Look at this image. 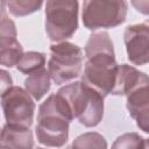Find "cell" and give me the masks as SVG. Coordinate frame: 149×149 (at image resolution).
I'll return each mask as SVG.
<instances>
[{
	"label": "cell",
	"instance_id": "6da1fadb",
	"mask_svg": "<svg viewBox=\"0 0 149 149\" xmlns=\"http://www.w3.org/2000/svg\"><path fill=\"white\" fill-rule=\"evenodd\" d=\"M74 120L66 100L56 93L50 94L38 107L35 134L37 142L50 148L63 147L69 139V126Z\"/></svg>",
	"mask_w": 149,
	"mask_h": 149
},
{
	"label": "cell",
	"instance_id": "7a4b0ae2",
	"mask_svg": "<svg viewBox=\"0 0 149 149\" xmlns=\"http://www.w3.org/2000/svg\"><path fill=\"white\" fill-rule=\"evenodd\" d=\"M69 104L73 118L83 126H98L104 116V97L81 80L70 83L57 91Z\"/></svg>",
	"mask_w": 149,
	"mask_h": 149
},
{
	"label": "cell",
	"instance_id": "3957f363",
	"mask_svg": "<svg viewBox=\"0 0 149 149\" xmlns=\"http://www.w3.org/2000/svg\"><path fill=\"white\" fill-rule=\"evenodd\" d=\"M85 57L86 62L84 73L81 74V81L97 91L104 98L112 94L115 87L119 70L114 49L87 52L85 54Z\"/></svg>",
	"mask_w": 149,
	"mask_h": 149
},
{
	"label": "cell",
	"instance_id": "277c9868",
	"mask_svg": "<svg viewBox=\"0 0 149 149\" xmlns=\"http://www.w3.org/2000/svg\"><path fill=\"white\" fill-rule=\"evenodd\" d=\"M78 1L49 0L45 2V33L51 42L71 38L78 28Z\"/></svg>",
	"mask_w": 149,
	"mask_h": 149
},
{
	"label": "cell",
	"instance_id": "5b68a950",
	"mask_svg": "<svg viewBox=\"0 0 149 149\" xmlns=\"http://www.w3.org/2000/svg\"><path fill=\"white\" fill-rule=\"evenodd\" d=\"M83 50L74 43L64 41L50 45L48 71L56 85L68 84L81 73Z\"/></svg>",
	"mask_w": 149,
	"mask_h": 149
},
{
	"label": "cell",
	"instance_id": "8992f818",
	"mask_svg": "<svg viewBox=\"0 0 149 149\" xmlns=\"http://www.w3.org/2000/svg\"><path fill=\"white\" fill-rule=\"evenodd\" d=\"M128 2L125 0H86L83 2L81 20L88 30L115 28L126 21Z\"/></svg>",
	"mask_w": 149,
	"mask_h": 149
},
{
	"label": "cell",
	"instance_id": "52a82bcc",
	"mask_svg": "<svg viewBox=\"0 0 149 149\" xmlns=\"http://www.w3.org/2000/svg\"><path fill=\"white\" fill-rule=\"evenodd\" d=\"M1 107L6 123L26 128H30L33 125L35 102L26 88L12 86L1 93Z\"/></svg>",
	"mask_w": 149,
	"mask_h": 149
},
{
	"label": "cell",
	"instance_id": "ba28073f",
	"mask_svg": "<svg viewBox=\"0 0 149 149\" xmlns=\"http://www.w3.org/2000/svg\"><path fill=\"white\" fill-rule=\"evenodd\" d=\"M123 42L132 64L149 63V24L147 22L128 26L123 33Z\"/></svg>",
	"mask_w": 149,
	"mask_h": 149
},
{
	"label": "cell",
	"instance_id": "9c48e42d",
	"mask_svg": "<svg viewBox=\"0 0 149 149\" xmlns=\"http://www.w3.org/2000/svg\"><path fill=\"white\" fill-rule=\"evenodd\" d=\"M2 149H34V137L30 128L5 123L1 130Z\"/></svg>",
	"mask_w": 149,
	"mask_h": 149
},
{
	"label": "cell",
	"instance_id": "30bf717a",
	"mask_svg": "<svg viewBox=\"0 0 149 149\" xmlns=\"http://www.w3.org/2000/svg\"><path fill=\"white\" fill-rule=\"evenodd\" d=\"M50 86H51V77L45 68L29 74L24 80L26 91L36 101L41 100L49 92Z\"/></svg>",
	"mask_w": 149,
	"mask_h": 149
},
{
	"label": "cell",
	"instance_id": "8fae6325",
	"mask_svg": "<svg viewBox=\"0 0 149 149\" xmlns=\"http://www.w3.org/2000/svg\"><path fill=\"white\" fill-rule=\"evenodd\" d=\"M6 1H1V20H0V49L15 44L17 33L15 23L6 15Z\"/></svg>",
	"mask_w": 149,
	"mask_h": 149
},
{
	"label": "cell",
	"instance_id": "7c38bea8",
	"mask_svg": "<svg viewBox=\"0 0 149 149\" xmlns=\"http://www.w3.org/2000/svg\"><path fill=\"white\" fill-rule=\"evenodd\" d=\"M44 65H45V55L43 52L27 51L22 55L21 59L16 64V69L24 74H31L43 69Z\"/></svg>",
	"mask_w": 149,
	"mask_h": 149
},
{
	"label": "cell",
	"instance_id": "4fadbf2b",
	"mask_svg": "<svg viewBox=\"0 0 149 149\" xmlns=\"http://www.w3.org/2000/svg\"><path fill=\"white\" fill-rule=\"evenodd\" d=\"M71 146L73 149H107V141L97 132H87L77 136Z\"/></svg>",
	"mask_w": 149,
	"mask_h": 149
},
{
	"label": "cell",
	"instance_id": "5bb4252c",
	"mask_svg": "<svg viewBox=\"0 0 149 149\" xmlns=\"http://www.w3.org/2000/svg\"><path fill=\"white\" fill-rule=\"evenodd\" d=\"M43 5L41 0H9L6 1L7 10L17 17L29 15L31 13L37 12Z\"/></svg>",
	"mask_w": 149,
	"mask_h": 149
},
{
	"label": "cell",
	"instance_id": "9a60e30c",
	"mask_svg": "<svg viewBox=\"0 0 149 149\" xmlns=\"http://www.w3.org/2000/svg\"><path fill=\"white\" fill-rule=\"evenodd\" d=\"M144 139L137 133H125L116 137L111 149H143Z\"/></svg>",
	"mask_w": 149,
	"mask_h": 149
},
{
	"label": "cell",
	"instance_id": "2e32d148",
	"mask_svg": "<svg viewBox=\"0 0 149 149\" xmlns=\"http://www.w3.org/2000/svg\"><path fill=\"white\" fill-rule=\"evenodd\" d=\"M23 54H24L23 48L20 42H16L15 44L6 47V48H1L0 49V64L7 68L16 66V64L19 63Z\"/></svg>",
	"mask_w": 149,
	"mask_h": 149
},
{
	"label": "cell",
	"instance_id": "e0dca14e",
	"mask_svg": "<svg viewBox=\"0 0 149 149\" xmlns=\"http://www.w3.org/2000/svg\"><path fill=\"white\" fill-rule=\"evenodd\" d=\"M134 120L136 121V126L141 130H143L144 133L149 134V107L143 109L142 112H140L134 118Z\"/></svg>",
	"mask_w": 149,
	"mask_h": 149
},
{
	"label": "cell",
	"instance_id": "ac0fdd59",
	"mask_svg": "<svg viewBox=\"0 0 149 149\" xmlns=\"http://www.w3.org/2000/svg\"><path fill=\"white\" fill-rule=\"evenodd\" d=\"M0 73H1V93H3L13 86L12 85V78L6 70H1Z\"/></svg>",
	"mask_w": 149,
	"mask_h": 149
},
{
	"label": "cell",
	"instance_id": "d6986e66",
	"mask_svg": "<svg viewBox=\"0 0 149 149\" xmlns=\"http://www.w3.org/2000/svg\"><path fill=\"white\" fill-rule=\"evenodd\" d=\"M130 3L134 6V8L137 12H140L144 15H149V1L139 0V1H132Z\"/></svg>",
	"mask_w": 149,
	"mask_h": 149
},
{
	"label": "cell",
	"instance_id": "ffe728a7",
	"mask_svg": "<svg viewBox=\"0 0 149 149\" xmlns=\"http://www.w3.org/2000/svg\"><path fill=\"white\" fill-rule=\"evenodd\" d=\"M143 149H149V139H144V147Z\"/></svg>",
	"mask_w": 149,
	"mask_h": 149
},
{
	"label": "cell",
	"instance_id": "44dd1931",
	"mask_svg": "<svg viewBox=\"0 0 149 149\" xmlns=\"http://www.w3.org/2000/svg\"><path fill=\"white\" fill-rule=\"evenodd\" d=\"M35 149H47V148H42V147H38V148H35Z\"/></svg>",
	"mask_w": 149,
	"mask_h": 149
},
{
	"label": "cell",
	"instance_id": "7402d4cb",
	"mask_svg": "<svg viewBox=\"0 0 149 149\" xmlns=\"http://www.w3.org/2000/svg\"><path fill=\"white\" fill-rule=\"evenodd\" d=\"M147 23H148V24H149V20H148V21H147Z\"/></svg>",
	"mask_w": 149,
	"mask_h": 149
},
{
	"label": "cell",
	"instance_id": "603a6c76",
	"mask_svg": "<svg viewBox=\"0 0 149 149\" xmlns=\"http://www.w3.org/2000/svg\"><path fill=\"white\" fill-rule=\"evenodd\" d=\"M1 149H2V148H1Z\"/></svg>",
	"mask_w": 149,
	"mask_h": 149
},
{
	"label": "cell",
	"instance_id": "cb8c5ba5",
	"mask_svg": "<svg viewBox=\"0 0 149 149\" xmlns=\"http://www.w3.org/2000/svg\"><path fill=\"white\" fill-rule=\"evenodd\" d=\"M72 149H73V148H72Z\"/></svg>",
	"mask_w": 149,
	"mask_h": 149
}]
</instances>
